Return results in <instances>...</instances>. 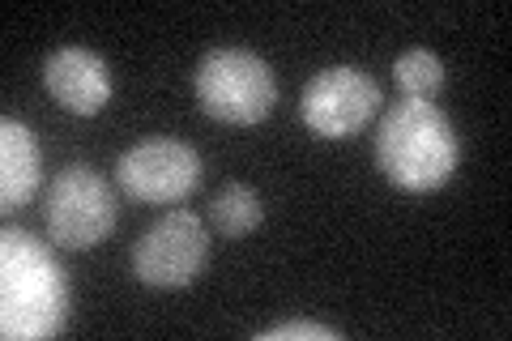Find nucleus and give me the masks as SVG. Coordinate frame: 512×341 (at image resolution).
<instances>
[{
    "label": "nucleus",
    "instance_id": "f257e3e1",
    "mask_svg": "<svg viewBox=\"0 0 512 341\" xmlns=\"http://www.w3.org/2000/svg\"><path fill=\"white\" fill-rule=\"evenodd\" d=\"M69 320V278L30 231L0 235V333L9 341L56 337Z\"/></svg>",
    "mask_w": 512,
    "mask_h": 341
},
{
    "label": "nucleus",
    "instance_id": "f03ea898",
    "mask_svg": "<svg viewBox=\"0 0 512 341\" xmlns=\"http://www.w3.org/2000/svg\"><path fill=\"white\" fill-rule=\"evenodd\" d=\"M376 162L384 180L402 192H436L457 175L461 137L436 103L402 99L380 116Z\"/></svg>",
    "mask_w": 512,
    "mask_h": 341
},
{
    "label": "nucleus",
    "instance_id": "7ed1b4c3",
    "mask_svg": "<svg viewBox=\"0 0 512 341\" xmlns=\"http://www.w3.org/2000/svg\"><path fill=\"white\" fill-rule=\"evenodd\" d=\"M192 90H197V107L205 116L231 128H252L269 120L278 103L274 69L248 47H214L210 56H201Z\"/></svg>",
    "mask_w": 512,
    "mask_h": 341
},
{
    "label": "nucleus",
    "instance_id": "20e7f679",
    "mask_svg": "<svg viewBox=\"0 0 512 341\" xmlns=\"http://www.w3.org/2000/svg\"><path fill=\"white\" fill-rule=\"evenodd\" d=\"M120 205L116 192L103 180L90 162H69L52 175L47 188V205H43V222H47V239L64 252H82V248H99V243L116 231Z\"/></svg>",
    "mask_w": 512,
    "mask_h": 341
},
{
    "label": "nucleus",
    "instance_id": "39448f33",
    "mask_svg": "<svg viewBox=\"0 0 512 341\" xmlns=\"http://www.w3.org/2000/svg\"><path fill=\"white\" fill-rule=\"evenodd\" d=\"M210 261V231L192 209H171L163 214L133 248V273L141 286L180 290L201 278Z\"/></svg>",
    "mask_w": 512,
    "mask_h": 341
},
{
    "label": "nucleus",
    "instance_id": "423d86ee",
    "mask_svg": "<svg viewBox=\"0 0 512 341\" xmlns=\"http://www.w3.org/2000/svg\"><path fill=\"white\" fill-rule=\"evenodd\" d=\"M380 111V86L376 77H367L355 64H333L320 69L299 99V120L308 133L325 141H346L363 133Z\"/></svg>",
    "mask_w": 512,
    "mask_h": 341
},
{
    "label": "nucleus",
    "instance_id": "0eeeda50",
    "mask_svg": "<svg viewBox=\"0 0 512 341\" xmlns=\"http://www.w3.org/2000/svg\"><path fill=\"white\" fill-rule=\"evenodd\" d=\"M116 180L133 201L175 205L201 184V154L180 137H146L116 162Z\"/></svg>",
    "mask_w": 512,
    "mask_h": 341
},
{
    "label": "nucleus",
    "instance_id": "6e6552de",
    "mask_svg": "<svg viewBox=\"0 0 512 341\" xmlns=\"http://www.w3.org/2000/svg\"><path fill=\"white\" fill-rule=\"evenodd\" d=\"M43 86L47 94L69 111V116H99L111 103V69L90 47H56L43 60Z\"/></svg>",
    "mask_w": 512,
    "mask_h": 341
},
{
    "label": "nucleus",
    "instance_id": "1a4fd4ad",
    "mask_svg": "<svg viewBox=\"0 0 512 341\" xmlns=\"http://www.w3.org/2000/svg\"><path fill=\"white\" fill-rule=\"evenodd\" d=\"M43 184V150L30 124L5 116L0 120V209L5 214H18L22 205H30V197Z\"/></svg>",
    "mask_w": 512,
    "mask_h": 341
},
{
    "label": "nucleus",
    "instance_id": "9d476101",
    "mask_svg": "<svg viewBox=\"0 0 512 341\" xmlns=\"http://www.w3.org/2000/svg\"><path fill=\"white\" fill-rule=\"evenodd\" d=\"M210 222H214V231L222 239H244L265 222V205H261V197H256V188L231 180V184H222L214 192Z\"/></svg>",
    "mask_w": 512,
    "mask_h": 341
},
{
    "label": "nucleus",
    "instance_id": "9b49d317",
    "mask_svg": "<svg viewBox=\"0 0 512 341\" xmlns=\"http://www.w3.org/2000/svg\"><path fill=\"white\" fill-rule=\"evenodd\" d=\"M393 77L402 86V99L431 103L444 90V60L436 52H427V47H410V52L397 56Z\"/></svg>",
    "mask_w": 512,
    "mask_h": 341
},
{
    "label": "nucleus",
    "instance_id": "f8f14e48",
    "mask_svg": "<svg viewBox=\"0 0 512 341\" xmlns=\"http://www.w3.org/2000/svg\"><path fill=\"white\" fill-rule=\"evenodd\" d=\"M261 341H342V329H329L316 320H282L274 329H265Z\"/></svg>",
    "mask_w": 512,
    "mask_h": 341
}]
</instances>
